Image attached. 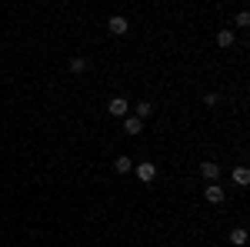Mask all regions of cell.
<instances>
[{
    "mask_svg": "<svg viewBox=\"0 0 250 247\" xmlns=\"http://www.w3.org/2000/svg\"><path fill=\"white\" fill-rule=\"evenodd\" d=\"M107 30H110L114 37H124V34L130 30V23H127V17H124V14H114V17L107 20Z\"/></svg>",
    "mask_w": 250,
    "mask_h": 247,
    "instance_id": "cell-1",
    "label": "cell"
},
{
    "mask_svg": "<svg viewBox=\"0 0 250 247\" xmlns=\"http://www.w3.org/2000/svg\"><path fill=\"white\" fill-rule=\"evenodd\" d=\"M200 177H204L207 184H217V177H220V164H217V160H200Z\"/></svg>",
    "mask_w": 250,
    "mask_h": 247,
    "instance_id": "cell-2",
    "label": "cell"
},
{
    "mask_svg": "<svg viewBox=\"0 0 250 247\" xmlns=\"http://www.w3.org/2000/svg\"><path fill=\"white\" fill-rule=\"evenodd\" d=\"M107 114H110V117H120V120H124V117L130 114V104H127L124 97H114V100L107 104Z\"/></svg>",
    "mask_w": 250,
    "mask_h": 247,
    "instance_id": "cell-3",
    "label": "cell"
},
{
    "mask_svg": "<svg viewBox=\"0 0 250 247\" xmlns=\"http://www.w3.org/2000/svg\"><path fill=\"white\" fill-rule=\"evenodd\" d=\"M137 177H140L144 184H150V180L157 177V164L154 160H140V164H137Z\"/></svg>",
    "mask_w": 250,
    "mask_h": 247,
    "instance_id": "cell-4",
    "label": "cell"
},
{
    "mask_svg": "<svg viewBox=\"0 0 250 247\" xmlns=\"http://www.w3.org/2000/svg\"><path fill=\"white\" fill-rule=\"evenodd\" d=\"M204 197H207V204H220L224 201V187L220 184H207L204 187Z\"/></svg>",
    "mask_w": 250,
    "mask_h": 247,
    "instance_id": "cell-5",
    "label": "cell"
},
{
    "mask_svg": "<svg viewBox=\"0 0 250 247\" xmlns=\"http://www.w3.org/2000/svg\"><path fill=\"white\" fill-rule=\"evenodd\" d=\"M150 114H154V104H150V100L134 104V117H137V120H150Z\"/></svg>",
    "mask_w": 250,
    "mask_h": 247,
    "instance_id": "cell-6",
    "label": "cell"
},
{
    "mask_svg": "<svg viewBox=\"0 0 250 247\" xmlns=\"http://www.w3.org/2000/svg\"><path fill=\"white\" fill-rule=\"evenodd\" d=\"M114 171L117 174H130V171H134V160H130L127 154H120V157L114 160Z\"/></svg>",
    "mask_w": 250,
    "mask_h": 247,
    "instance_id": "cell-7",
    "label": "cell"
},
{
    "mask_svg": "<svg viewBox=\"0 0 250 247\" xmlns=\"http://www.w3.org/2000/svg\"><path fill=\"white\" fill-rule=\"evenodd\" d=\"M124 131H127L130 137H134V134H140V131H144V120H137V117H130V114H127V117H124Z\"/></svg>",
    "mask_w": 250,
    "mask_h": 247,
    "instance_id": "cell-8",
    "label": "cell"
},
{
    "mask_svg": "<svg viewBox=\"0 0 250 247\" xmlns=\"http://www.w3.org/2000/svg\"><path fill=\"white\" fill-rule=\"evenodd\" d=\"M230 177H233V184H237V187H247V184H250V171H247V167H233Z\"/></svg>",
    "mask_w": 250,
    "mask_h": 247,
    "instance_id": "cell-9",
    "label": "cell"
},
{
    "mask_svg": "<svg viewBox=\"0 0 250 247\" xmlns=\"http://www.w3.org/2000/svg\"><path fill=\"white\" fill-rule=\"evenodd\" d=\"M233 40H237V34H233L230 27H224V30L217 34V44H220V47H233Z\"/></svg>",
    "mask_w": 250,
    "mask_h": 247,
    "instance_id": "cell-10",
    "label": "cell"
},
{
    "mask_svg": "<svg viewBox=\"0 0 250 247\" xmlns=\"http://www.w3.org/2000/svg\"><path fill=\"white\" fill-rule=\"evenodd\" d=\"M230 244L233 247H244V244H247V227H233L230 230Z\"/></svg>",
    "mask_w": 250,
    "mask_h": 247,
    "instance_id": "cell-11",
    "label": "cell"
},
{
    "mask_svg": "<svg viewBox=\"0 0 250 247\" xmlns=\"http://www.w3.org/2000/svg\"><path fill=\"white\" fill-rule=\"evenodd\" d=\"M87 70V60L83 57H70V74H83Z\"/></svg>",
    "mask_w": 250,
    "mask_h": 247,
    "instance_id": "cell-12",
    "label": "cell"
},
{
    "mask_svg": "<svg viewBox=\"0 0 250 247\" xmlns=\"http://www.w3.org/2000/svg\"><path fill=\"white\" fill-rule=\"evenodd\" d=\"M233 23H237V27H250V14H247V10H240V14H237V20H233Z\"/></svg>",
    "mask_w": 250,
    "mask_h": 247,
    "instance_id": "cell-13",
    "label": "cell"
}]
</instances>
